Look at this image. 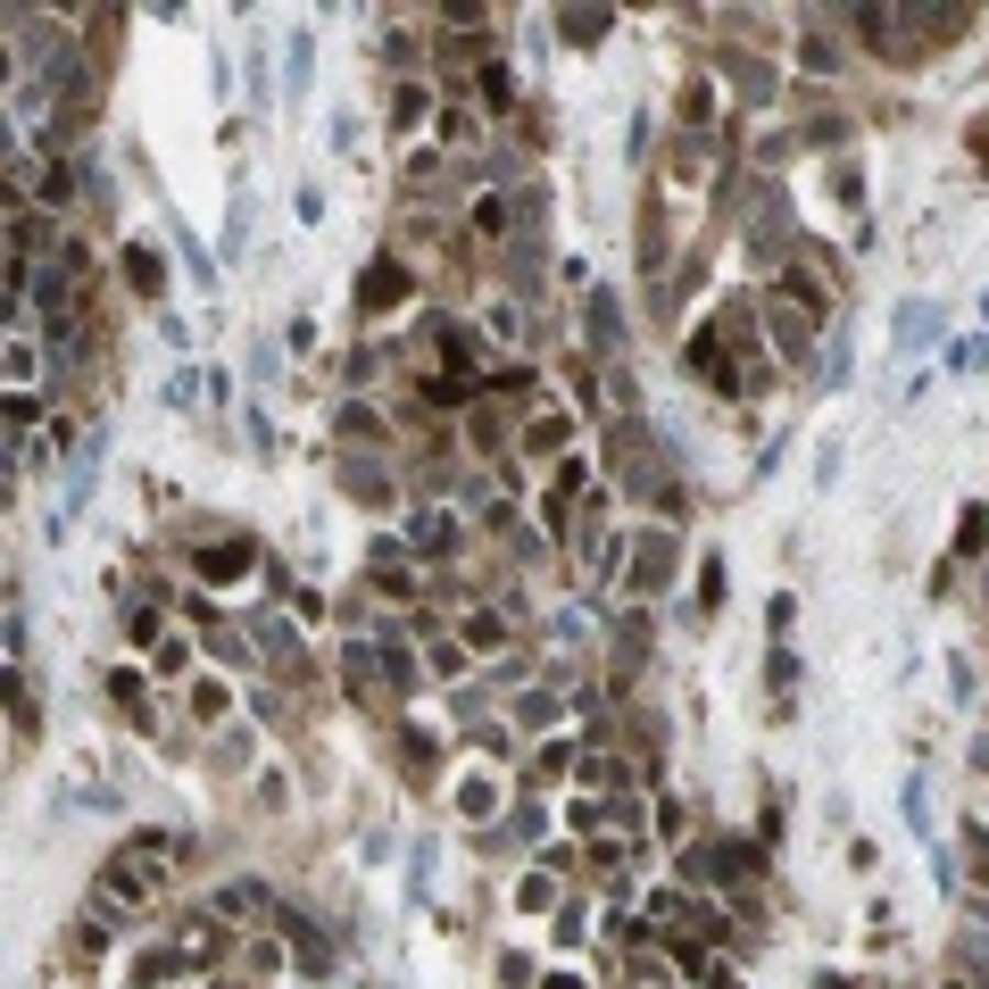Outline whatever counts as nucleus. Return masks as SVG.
Here are the masks:
<instances>
[{"label": "nucleus", "mask_w": 989, "mask_h": 989, "mask_svg": "<svg viewBox=\"0 0 989 989\" xmlns=\"http://www.w3.org/2000/svg\"><path fill=\"white\" fill-rule=\"evenodd\" d=\"M158 865H167V832H142V840H133V848H117V857H109V873H100V890H109L117 906H133V898H142L150 881H158Z\"/></svg>", "instance_id": "obj_1"}, {"label": "nucleus", "mask_w": 989, "mask_h": 989, "mask_svg": "<svg viewBox=\"0 0 989 989\" xmlns=\"http://www.w3.org/2000/svg\"><path fill=\"white\" fill-rule=\"evenodd\" d=\"M266 881H233V890H217V915H242V923H259L266 915Z\"/></svg>", "instance_id": "obj_2"}, {"label": "nucleus", "mask_w": 989, "mask_h": 989, "mask_svg": "<svg viewBox=\"0 0 989 989\" xmlns=\"http://www.w3.org/2000/svg\"><path fill=\"white\" fill-rule=\"evenodd\" d=\"M125 275H133V283H142V292H167V266L150 259V250H133V259H125Z\"/></svg>", "instance_id": "obj_3"}, {"label": "nucleus", "mask_w": 989, "mask_h": 989, "mask_svg": "<svg viewBox=\"0 0 989 989\" xmlns=\"http://www.w3.org/2000/svg\"><path fill=\"white\" fill-rule=\"evenodd\" d=\"M283 84H292V100L308 92V34H292V58H283Z\"/></svg>", "instance_id": "obj_4"}, {"label": "nucleus", "mask_w": 989, "mask_h": 989, "mask_svg": "<svg viewBox=\"0 0 989 989\" xmlns=\"http://www.w3.org/2000/svg\"><path fill=\"white\" fill-rule=\"evenodd\" d=\"M840 383H848V333L832 341V358H823V392H840Z\"/></svg>", "instance_id": "obj_5"}]
</instances>
